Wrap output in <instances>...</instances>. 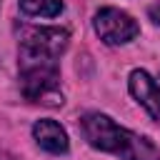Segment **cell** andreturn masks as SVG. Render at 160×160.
I'll use <instances>...</instances> for the list:
<instances>
[{"label":"cell","instance_id":"obj_1","mask_svg":"<svg viewBox=\"0 0 160 160\" xmlns=\"http://www.w3.org/2000/svg\"><path fill=\"white\" fill-rule=\"evenodd\" d=\"M70 32L65 28L25 25L20 30V48H18L20 90L30 102H40L50 108L62 105L58 60L65 52Z\"/></svg>","mask_w":160,"mask_h":160},{"label":"cell","instance_id":"obj_5","mask_svg":"<svg viewBox=\"0 0 160 160\" xmlns=\"http://www.w3.org/2000/svg\"><path fill=\"white\" fill-rule=\"evenodd\" d=\"M32 138H35V142H38L42 150H48V152H52V155H65V152L70 150L68 132L62 130L60 122H55V120H50V118L38 120V122L32 125Z\"/></svg>","mask_w":160,"mask_h":160},{"label":"cell","instance_id":"obj_4","mask_svg":"<svg viewBox=\"0 0 160 160\" xmlns=\"http://www.w3.org/2000/svg\"><path fill=\"white\" fill-rule=\"evenodd\" d=\"M128 88H130L132 98L160 122V78H152L145 70H132Z\"/></svg>","mask_w":160,"mask_h":160},{"label":"cell","instance_id":"obj_2","mask_svg":"<svg viewBox=\"0 0 160 160\" xmlns=\"http://www.w3.org/2000/svg\"><path fill=\"white\" fill-rule=\"evenodd\" d=\"M80 132L92 148L112 152L122 160H160V150L148 138L120 128L112 118L102 112H85L80 118Z\"/></svg>","mask_w":160,"mask_h":160},{"label":"cell","instance_id":"obj_7","mask_svg":"<svg viewBox=\"0 0 160 160\" xmlns=\"http://www.w3.org/2000/svg\"><path fill=\"white\" fill-rule=\"evenodd\" d=\"M150 15H152V20H155V22L160 25V2H158L155 8H150Z\"/></svg>","mask_w":160,"mask_h":160},{"label":"cell","instance_id":"obj_6","mask_svg":"<svg viewBox=\"0 0 160 160\" xmlns=\"http://www.w3.org/2000/svg\"><path fill=\"white\" fill-rule=\"evenodd\" d=\"M20 10L30 18H55L62 12V0H18Z\"/></svg>","mask_w":160,"mask_h":160},{"label":"cell","instance_id":"obj_3","mask_svg":"<svg viewBox=\"0 0 160 160\" xmlns=\"http://www.w3.org/2000/svg\"><path fill=\"white\" fill-rule=\"evenodd\" d=\"M92 28L100 35V40H105L108 45H125L140 35V25L132 20V15L118 8L98 10L92 18Z\"/></svg>","mask_w":160,"mask_h":160}]
</instances>
